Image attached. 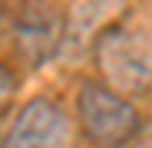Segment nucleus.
<instances>
[{"mask_svg": "<svg viewBox=\"0 0 152 148\" xmlns=\"http://www.w3.org/2000/svg\"><path fill=\"white\" fill-rule=\"evenodd\" d=\"M76 118L80 132L96 148H122L139 135V112L122 92L106 82H83L76 92Z\"/></svg>", "mask_w": 152, "mask_h": 148, "instance_id": "2", "label": "nucleus"}, {"mask_svg": "<svg viewBox=\"0 0 152 148\" xmlns=\"http://www.w3.org/2000/svg\"><path fill=\"white\" fill-rule=\"evenodd\" d=\"M0 148H73L69 118L56 102L33 99L17 112Z\"/></svg>", "mask_w": 152, "mask_h": 148, "instance_id": "3", "label": "nucleus"}, {"mask_svg": "<svg viewBox=\"0 0 152 148\" xmlns=\"http://www.w3.org/2000/svg\"><path fill=\"white\" fill-rule=\"evenodd\" d=\"M119 13H122V0H73L63 30V46H69V53L89 49L96 36L119 20Z\"/></svg>", "mask_w": 152, "mask_h": 148, "instance_id": "5", "label": "nucleus"}, {"mask_svg": "<svg viewBox=\"0 0 152 148\" xmlns=\"http://www.w3.org/2000/svg\"><path fill=\"white\" fill-rule=\"evenodd\" d=\"M10 99H13V76H10L4 66H0V112L7 109Z\"/></svg>", "mask_w": 152, "mask_h": 148, "instance_id": "6", "label": "nucleus"}, {"mask_svg": "<svg viewBox=\"0 0 152 148\" xmlns=\"http://www.w3.org/2000/svg\"><path fill=\"white\" fill-rule=\"evenodd\" d=\"M96 63L109 89L142 95L152 89V30L136 20H116L96 36Z\"/></svg>", "mask_w": 152, "mask_h": 148, "instance_id": "1", "label": "nucleus"}, {"mask_svg": "<svg viewBox=\"0 0 152 148\" xmlns=\"http://www.w3.org/2000/svg\"><path fill=\"white\" fill-rule=\"evenodd\" d=\"M63 30H66V20L46 0H27L17 17V43L23 56L33 63L50 59L63 46Z\"/></svg>", "mask_w": 152, "mask_h": 148, "instance_id": "4", "label": "nucleus"}, {"mask_svg": "<svg viewBox=\"0 0 152 148\" xmlns=\"http://www.w3.org/2000/svg\"><path fill=\"white\" fill-rule=\"evenodd\" d=\"M139 148H152V142H149V145H139Z\"/></svg>", "mask_w": 152, "mask_h": 148, "instance_id": "7", "label": "nucleus"}]
</instances>
